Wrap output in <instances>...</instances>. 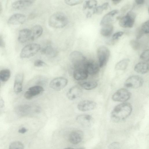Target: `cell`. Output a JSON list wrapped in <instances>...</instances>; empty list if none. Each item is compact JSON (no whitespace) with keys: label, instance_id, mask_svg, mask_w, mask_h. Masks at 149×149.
Returning <instances> with one entry per match:
<instances>
[{"label":"cell","instance_id":"6da1fadb","mask_svg":"<svg viewBox=\"0 0 149 149\" xmlns=\"http://www.w3.org/2000/svg\"><path fill=\"white\" fill-rule=\"evenodd\" d=\"M132 110V106L129 103L124 102L118 104L112 111L111 119L116 123L122 121L130 115Z\"/></svg>","mask_w":149,"mask_h":149},{"label":"cell","instance_id":"7a4b0ae2","mask_svg":"<svg viewBox=\"0 0 149 149\" xmlns=\"http://www.w3.org/2000/svg\"><path fill=\"white\" fill-rule=\"evenodd\" d=\"M68 22V18L66 15L63 13L58 12L51 16L48 20V24L51 27L60 29L65 26Z\"/></svg>","mask_w":149,"mask_h":149},{"label":"cell","instance_id":"3957f363","mask_svg":"<svg viewBox=\"0 0 149 149\" xmlns=\"http://www.w3.org/2000/svg\"><path fill=\"white\" fill-rule=\"evenodd\" d=\"M41 49L40 45L36 43L28 44L22 49L20 56L22 58H29L33 56Z\"/></svg>","mask_w":149,"mask_h":149},{"label":"cell","instance_id":"277c9868","mask_svg":"<svg viewBox=\"0 0 149 149\" xmlns=\"http://www.w3.org/2000/svg\"><path fill=\"white\" fill-rule=\"evenodd\" d=\"M69 58L75 68L83 67L86 61V58L82 53L77 51L71 52L70 54Z\"/></svg>","mask_w":149,"mask_h":149},{"label":"cell","instance_id":"5b68a950","mask_svg":"<svg viewBox=\"0 0 149 149\" xmlns=\"http://www.w3.org/2000/svg\"><path fill=\"white\" fill-rule=\"evenodd\" d=\"M97 54L100 68L104 67L107 64L110 54L109 49L105 46L99 47L97 51Z\"/></svg>","mask_w":149,"mask_h":149},{"label":"cell","instance_id":"8992f818","mask_svg":"<svg viewBox=\"0 0 149 149\" xmlns=\"http://www.w3.org/2000/svg\"><path fill=\"white\" fill-rule=\"evenodd\" d=\"M135 17L134 12L129 11L126 15L119 18V24L123 28H131L134 24Z\"/></svg>","mask_w":149,"mask_h":149},{"label":"cell","instance_id":"52a82bcc","mask_svg":"<svg viewBox=\"0 0 149 149\" xmlns=\"http://www.w3.org/2000/svg\"><path fill=\"white\" fill-rule=\"evenodd\" d=\"M131 94L128 90L122 88L118 90L113 95L112 99L114 101L125 102L128 100L131 97Z\"/></svg>","mask_w":149,"mask_h":149},{"label":"cell","instance_id":"ba28073f","mask_svg":"<svg viewBox=\"0 0 149 149\" xmlns=\"http://www.w3.org/2000/svg\"><path fill=\"white\" fill-rule=\"evenodd\" d=\"M143 83V78L138 76L133 75L128 77L125 81V87L132 88H136L141 86Z\"/></svg>","mask_w":149,"mask_h":149},{"label":"cell","instance_id":"9c48e42d","mask_svg":"<svg viewBox=\"0 0 149 149\" xmlns=\"http://www.w3.org/2000/svg\"><path fill=\"white\" fill-rule=\"evenodd\" d=\"M68 79L63 77H58L54 78L50 82L49 86L52 89L60 91L63 89L67 85Z\"/></svg>","mask_w":149,"mask_h":149},{"label":"cell","instance_id":"30bf717a","mask_svg":"<svg viewBox=\"0 0 149 149\" xmlns=\"http://www.w3.org/2000/svg\"><path fill=\"white\" fill-rule=\"evenodd\" d=\"M77 121L82 126L85 127H90L94 123V120L90 115L82 114L77 116L76 118Z\"/></svg>","mask_w":149,"mask_h":149},{"label":"cell","instance_id":"8fae6325","mask_svg":"<svg viewBox=\"0 0 149 149\" xmlns=\"http://www.w3.org/2000/svg\"><path fill=\"white\" fill-rule=\"evenodd\" d=\"M24 94L25 98L27 100L31 99L34 97L42 93L44 91L43 88L40 86H35L29 88Z\"/></svg>","mask_w":149,"mask_h":149},{"label":"cell","instance_id":"7c38bea8","mask_svg":"<svg viewBox=\"0 0 149 149\" xmlns=\"http://www.w3.org/2000/svg\"><path fill=\"white\" fill-rule=\"evenodd\" d=\"M83 68L88 74L93 75L98 73L100 67L95 62L86 60L84 64Z\"/></svg>","mask_w":149,"mask_h":149},{"label":"cell","instance_id":"4fadbf2b","mask_svg":"<svg viewBox=\"0 0 149 149\" xmlns=\"http://www.w3.org/2000/svg\"><path fill=\"white\" fill-rule=\"evenodd\" d=\"M96 105L97 104L95 102L86 100L79 102L77 105V107L80 111H86L94 109Z\"/></svg>","mask_w":149,"mask_h":149},{"label":"cell","instance_id":"5bb4252c","mask_svg":"<svg viewBox=\"0 0 149 149\" xmlns=\"http://www.w3.org/2000/svg\"><path fill=\"white\" fill-rule=\"evenodd\" d=\"M82 94V91L81 88L77 86H75L68 90L66 96L69 100L73 101L78 99Z\"/></svg>","mask_w":149,"mask_h":149},{"label":"cell","instance_id":"9a60e30c","mask_svg":"<svg viewBox=\"0 0 149 149\" xmlns=\"http://www.w3.org/2000/svg\"><path fill=\"white\" fill-rule=\"evenodd\" d=\"M26 20L25 16L20 13H15L12 15L8 19V23L11 25L22 24Z\"/></svg>","mask_w":149,"mask_h":149},{"label":"cell","instance_id":"2e32d148","mask_svg":"<svg viewBox=\"0 0 149 149\" xmlns=\"http://www.w3.org/2000/svg\"><path fill=\"white\" fill-rule=\"evenodd\" d=\"M83 136V133L82 131L80 130H75L70 134L69 139L72 144H77L82 141Z\"/></svg>","mask_w":149,"mask_h":149},{"label":"cell","instance_id":"e0dca14e","mask_svg":"<svg viewBox=\"0 0 149 149\" xmlns=\"http://www.w3.org/2000/svg\"><path fill=\"white\" fill-rule=\"evenodd\" d=\"M31 30L28 29H24L20 30L19 33L18 40L21 43H25L31 40Z\"/></svg>","mask_w":149,"mask_h":149},{"label":"cell","instance_id":"ac0fdd59","mask_svg":"<svg viewBox=\"0 0 149 149\" xmlns=\"http://www.w3.org/2000/svg\"><path fill=\"white\" fill-rule=\"evenodd\" d=\"M73 75L74 78L77 81L83 80L87 78L88 74L83 67L75 68Z\"/></svg>","mask_w":149,"mask_h":149},{"label":"cell","instance_id":"d6986e66","mask_svg":"<svg viewBox=\"0 0 149 149\" xmlns=\"http://www.w3.org/2000/svg\"><path fill=\"white\" fill-rule=\"evenodd\" d=\"M33 0H19L14 2L12 7L15 9L21 10L30 6L34 2Z\"/></svg>","mask_w":149,"mask_h":149},{"label":"cell","instance_id":"ffe728a7","mask_svg":"<svg viewBox=\"0 0 149 149\" xmlns=\"http://www.w3.org/2000/svg\"><path fill=\"white\" fill-rule=\"evenodd\" d=\"M24 79V75L22 73H19L15 77L14 85V90L17 93L22 91V83Z\"/></svg>","mask_w":149,"mask_h":149},{"label":"cell","instance_id":"44dd1931","mask_svg":"<svg viewBox=\"0 0 149 149\" xmlns=\"http://www.w3.org/2000/svg\"><path fill=\"white\" fill-rule=\"evenodd\" d=\"M117 10H114L106 14L102 18L100 24L102 26L111 24L112 20L113 17L115 15L118 13Z\"/></svg>","mask_w":149,"mask_h":149},{"label":"cell","instance_id":"7402d4cb","mask_svg":"<svg viewBox=\"0 0 149 149\" xmlns=\"http://www.w3.org/2000/svg\"><path fill=\"white\" fill-rule=\"evenodd\" d=\"M134 70L138 73L141 74H145L148 71V64L145 62H139L135 66Z\"/></svg>","mask_w":149,"mask_h":149},{"label":"cell","instance_id":"603a6c76","mask_svg":"<svg viewBox=\"0 0 149 149\" xmlns=\"http://www.w3.org/2000/svg\"><path fill=\"white\" fill-rule=\"evenodd\" d=\"M31 30V40H33L39 37L43 32L42 27L40 25H38L34 26Z\"/></svg>","mask_w":149,"mask_h":149},{"label":"cell","instance_id":"cb8c5ba5","mask_svg":"<svg viewBox=\"0 0 149 149\" xmlns=\"http://www.w3.org/2000/svg\"><path fill=\"white\" fill-rule=\"evenodd\" d=\"M41 51L42 54L51 57H55L57 54L56 50L53 46L50 45L42 48Z\"/></svg>","mask_w":149,"mask_h":149},{"label":"cell","instance_id":"d4e9b609","mask_svg":"<svg viewBox=\"0 0 149 149\" xmlns=\"http://www.w3.org/2000/svg\"><path fill=\"white\" fill-rule=\"evenodd\" d=\"M101 29V34L104 36L108 37L110 36L113 31V27L111 24H109L102 26Z\"/></svg>","mask_w":149,"mask_h":149},{"label":"cell","instance_id":"484cf974","mask_svg":"<svg viewBox=\"0 0 149 149\" xmlns=\"http://www.w3.org/2000/svg\"><path fill=\"white\" fill-rule=\"evenodd\" d=\"M79 84L83 88L87 90H91L95 88L98 85L97 83L94 81L81 82Z\"/></svg>","mask_w":149,"mask_h":149},{"label":"cell","instance_id":"4316f807","mask_svg":"<svg viewBox=\"0 0 149 149\" xmlns=\"http://www.w3.org/2000/svg\"><path fill=\"white\" fill-rule=\"evenodd\" d=\"M130 60L128 58L124 59L118 62L116 65L115 69L116 70H123L127 67Z\"/></svg>","mask_w":149,"mask_h":149},{"label":"cell","instance_id":"83f0119b","mask_svg":"<svg viewBox=\"0 0 149 149\" xmlns=\"http://www.w3.org/2000/svg\"><path fill=\"white\" fill-rule=\"evenodd\" d=\"M10 76V70L8 69L2 70L0 71V79L3 81H7Z\"/></svg>","mask_w":149,"mask_h":149},{"label":"cell","instance_id":"f1b7e54d","mask_svg":"<svg viewBox=\"0 0 149 149\" xmlns=\"http://www.w3.org/2000/svg\"><path fill=\"white\" fill-rule=\"evenodd\" d=\"M97 4L96 0L86 1L84 3L83 10L84 11L87 9H91L95 7Z\"/></svg>","mask_w":149,"mask_h":149},{"label":"cell","instance_id":"f546056e","mask_svg":"<svg viewBox=\"0 0 149 149\" xmlns=\"http://www.w3.org/2000/svg\"><path fill=\"white\" fill-rule=\"evenodd\" d=\"M109 6V3L106 2L101 6L95 7L93 8V14H100L102 13L104 10L107 9Z\"/></svg>","mask_w":149,"mask_h":149},{"label":"cell","instance_id":"4dcf8cb0","mask_svg":"<svg viewBox=\"0 0 149 149\" xmlns=\"http://www.w3.org/2000/svg\"><path fill=\"white\" fill-rule=\"evenodd\" d=\"M9 149H24L23 144L19 141H14L10 144Z\"/></svg>","mask_w":149,"mask_h":149},{"label":"cell","instance_id":"1f68e13d","mask_svg":"<svg viewBox=\"0 0 149 149\" xmlns=\"http://www.w3.org/2000/svg\"><path fill=\"white\" fill-rule=\"evenodd\" d=\"M30 107L28 105L20 106L17 108V111L19 113L22 115L26 114L30 111Z\"/></svg>","mask_w":149,"mask_h":149},{"label":"cell","instance_id":"d6a6232c","mask_svg":"<svg viewBox=\"0 0 149 149\" xmlns=\"http://www.w3.org/2000/svg\"><path fill=\"white\" fill-rule=\"evenodd\" d=\"M140 58L142 60L147 62L149 60V51L147 49L144 51L140 56Z\"/></svg>","mask_w":149,"mask_h":149},{"label":"cell","instance_id":"836d02e7","mask_svg":"<svg viewBox=\"0 0 149 149\" xmlns=\"http://www.w3.org/2000/svg\"><path fill=\"white\" fill-rule=\"evenodd\" d=\"M130 44L132 48L134 50H138L140 47V43L136 40H131L130 42Z\"/></svg>","mask_w":149,"mask_h":149},{"label":"cell","instance_id":"e575fe53","mask_svg":"<svg viewBox=\"0 0 149 149\" xmlns=\"http://www.w3.org/2000/svg\"><path fill=\"white\" fill-rule=\"evenodd\" d=\"M149 21L148 20L144 22L141 27L144 33L147 34L149 33Z\"/></svg>","mask_w":149,"mask_h":149},{"label":"cell","instance_id":"d590c367","mask_svg":"<svg viewBox=\"0 0 149 149\" xmlns=\"http://www.w3.org/2000/svg\"><path fill=\"white\" fill-rule=\"evenodd\" d=\"M64 1L66 4L68 5L74 6L82 3L83 1L79 0H65Z\"/></svg>","mask_w":149,"mask_h":149},{"label":"cell","instance_id":"8d00e7d4","mask_svg":"<svg viewBox=\"0 0 149 149\" xmlns=\"http://www.w3.org/2000/svg\"><path fill=\"white\" fill-rule=\"evenodd\" d=\"M34 65L35 66L37 67H44L47 65L45 62L40 59L36 60L34 62Z\"/></svg>","mask_w":149,"mask_h":149},{"label":"cell","instance_id":"74e56055","mask_svg":"<svg viewBox=\"0 0 149 149\" xmlns=\"http://www.w3.org/2000/svg\"><path fill=\"white\" fill-rule=\"evenodd\" d=\"M144 34L141 27L137 28L135 33L137 39H138L141 38Z\"/></svg>","mask_w":149,"mask_h":149},{"label":"cell","instance_id":"f35d334b","mask_svg":"<svg viewBox=\"0 0 149 149\" xmlns=\"http://www.w3.org/2000/svg\"><path fill=\"white\" fill-rule=\"evenodd\" d=\"M120 145L118 142H114L110 144L109 146V149H119Z\"/></svg>","mask_w":149,"mask_h":149},{"label":"cell","instance_id":"ab89813d","mask_svg":"<svg viewBox=\"0 0 149 149\" xmlns=\"http://www.w3.org/2000/svg\"><path fill=\"white\" fill-rule=\"evenodd\" d=\"M124 34V32L122 31L118 32L115 33L112 36V39L113 40H117L118 38L122 36Z\"/></svg>","mask_w":149,"mask_h":149},{"label":"cell","instance_id":"60d3db41","mask_svg":"<svg viewBox=\"0 0 149 149\" xmlns=\"http://www.w3.org/2000/svg\"><path fill=\"white\" fill-rule=\"evenodd\" d=\"M4 107V103L2 98L0 97V111Z\"/></svg>","mask_w":149,"mask_h":149},{"label":"cell","instance_id":"b9f144b4","mask_svg":"<svg viewBox=\"0 0 149 149\" xmlns=\"http://www.w3.org/2000/svg\"><path fill=\"white\" fill-rule=\"evenodd\" d=\"M5 46V43L2 36L0 35V47H4Z\"/></svg>","mask_w":149,"mask_h":149},{"label":"cell","instance_id":"7bdbcfd3","mask_svg":"<svg viewBox=\"0 0 149 149\" xmlns=\"http://www.w3.org/2000/svg\"><path fill=\"white\" fill-rule=\"evenodd\" d=\"M129 6L128 5L125 6L121 8V11L122 13H125L129 8Z\"/></svg>","mask_w":149,"mask_h":149},{"label":"cell","instance_id":"ee69618b","mask_svg":"<svg viewBox=\"0 0 149 149\" xmlns=\"http://www.w3.org/2000/svg\"><path fill=\"white\" fill-rule=\"evenodd\" d=\"M27 130L25 127H22L18 130V132L19 133L24 134L26 132Z\"/></svg>","mask_w":149,"mask_h":149},{"label":"cell","instance_id":"f6af8a7d","mask_svg":"<svg viewBox=\"0 0 149 149\" xmlns=\"http://www.w3.org/2000/svg\"><path fill=\"white\" fill-rule=\"evenodd\" d=\"M135 2L137 4H142L144 3L145 1L143 0H136Z\"/></svg>","mask_w":149,"mask_h":149},{"label":"cell","instance_id":"bcb514c9","mask_svg":"<svg viewBox=\"0 0 149 149\" xmlns=\"http://www.w3.org/2000/svg\"><path fill=\"white\" fill-rule=\"evenodd\" d=\"M112 1L113 4L116 5L119 3L121 1V0H112Z\"/></svg>","mask_w":149,"mask_h":149},{"label":"cell","instance_id":"7dc6e473","mask_svg":"<svg viewBox=\"0 0 149 149\" xmlns=\"http://www.w3.org/2000/svg\"><path fill=\"white\" fill-rule=\"evenodd\" d=\"M2 10V5L1 3L0 2V13Z\"/></svg>","mask_w":149,"mask_h":149},{"label":"cell","instance_id":"c3c4849f","mask_svg":"<svg viewBox=\"0 0 149 149\" xmlns=\"http://www.w3.org/2000/svg\"><path fill=\"white\" fill-rule=\"evenodd\" d=\"M64 149H74V148H65Z\"/></svg>","mask_w":149,"mask_h":149},{"label":"cell","instance_id":"681fc988","mask_svg":"<svg viewBox=\"0 0 149 149\" xmlns=\"http://www.w3.org/2000/svg\"><path fill=\"white\" fill-rule=\"evenodd\" d=\"M83 149V148H80V149Z\"/></svg>","mask_w":149,"mask_h":149},{"label":"cell","instance_id":"f907efd6","mask_svg":"<svg viewBox=\"0 0 149 149\" xmlns=\"http://www.w3.org/2000/svg\"></svg>","mask_w":149,"mask_h":149}]
</instances>
